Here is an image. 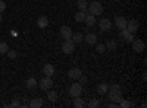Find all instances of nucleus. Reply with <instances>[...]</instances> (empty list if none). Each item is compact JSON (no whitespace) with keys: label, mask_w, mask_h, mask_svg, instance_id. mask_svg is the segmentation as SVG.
<instances>
[{"label":"nucleus","mask_w":147,"mask_h":108,"mask_svg":"<svg viewBox=\"0 0 147 108\" xmlns=\"http://www.w3.org/2000/svg\"><path fill=\"white\" fill-rule=\"evenodd\" d=\"M107 98L112 101V102H119L122 99V91H121V86L119 85H110L107 88Z\"/></svg>","instance_id":"nucleus-1"},{"label":"nucleus","mask_w":147,"mask_h":108,"mask_svg":"<svg viewBox=\"0 0 147 108\" xmlns=\"http://www.w3.org/2000/svg\"><path fill=\"white\" fill-rule=\"evenodd\" d=\"M88 13H91L93 16H99L103 13V5L100 2H91L88 3Z\"/></svg>","instance_id":"nucleus-2"},{"label":"nucleus","mask_w":147,"mask_h":108,"mask_svg":"<svg viewBox=\"0 0 147 108\" xmlns=\"http://www.w3.org/2000/svg\"><path fill=\"white\" fill-rule=\"evenodd\" d=\"M68 93H69V97H72V98L81 97V93H82V85H81V83H74V85H71Z\"/></svg>","instance_id":"nucleus-3"},{"label":"nucleus","mask_w":147,"mask_h":108,"mask_svg":"<svg viewBox=\"0 0 147 108\" xmlns=\"http://www.w3.org/2000/svg\"><path fill=\"white\" fill-rule=\"evenodd\" d=\"M37 85H38V88H40V89H43V91H49V89L52 88V85H53V80H52V78L44 76L38 83H37Z\"/></svg>","instance_id":"nucleus-4"},{"label":"nucleus","mask_w":147,"mask_h":108,"mask_svg":"<svg viewBox=\"0 0 147 108\" xmlns=\"http://www.w3.org/2000/svg\"><path fill=\"white\" fill-rule=\"evenodd\" d=\"M74 50H75V42L72 40H65L63 44H62V51L65 54H72Z\"/></svg>","instance_id":"nucleus-5"},{"label":"nucleus","mask_w":147,"mask_h":108,"mask_svg":"<svg viewBox=\"0 0 147 108\" xmlns=\"http://www.w3.org/2000/svg\"><path fill=\"white\" fill-rule=\"evenodd\" d=\"M132 44V50L136 51V53H143L144 50H146V44H144V41L143 40H138V38H134V41L131 42Z\"/></svg>","instance_id":"nucleus-6"},{"label":"nucleus","mask_w":147,"mask_h":108,"mask_svg":"<svg viewBox=\"0 0 147 108\" xmlns=\"http://www.w3.org/2000/svg\"><path fill=\"white\" fill-rule=\"evenodd\" d=\"M138 28H140V22H138L137 19H131L129 22H127V29H128L129 32L136 34V32L138 31Z\"/></svg>","instance_id":"nucleus-7"},{"label":"nucleus","mask_w":147,"mask_h":108,"mask_svg":"<svg viewBox=\"0 0 147 108\" xmlns=\"http://www.w3.org/2000/svg\"><path fill=\"white\" fill-rule=\"evenodd\" d=\"M55 73H56V69H55V66H53L52 63H46V64L43 66V75L52 78Z\"/></svg>","instance_id":"nucleus-8"},{"label":"nucleus","mask_w":147,"mask_h":108,"mask_svg":"<svg viewBox=\"0 0 147 108\" xmlns=\"http://www.w3.org/2000/svg\"><path fill=\"white\" fill-rule=\"evenodd\" d=\"M121 38L125 42H132L134 41V34L129 32L127 28H124V29H121Z\"/></svg>","instance_id":"nucleus-9"},{"label":"nucleus","mask_w":147,"mask_h":108,"mask_svg":"<svg viewBox=\"0 0 147 108\" xmlns=\"http://www.w3.org/2000/svg\"><path fill=\"white\" fill-rule=\"evenodd\" d=\"M72 28L71 27H62L60 28V37H62L63 40H71V37H72Z\"/></svg>","instance_id":"nucleus-10"},{"label":"nucleus","mask_w":147,"mask_h":108,"mask_svg":"<svg viewBox=\"0 0 147 108\" xmlns=\"http://www.w3.org/2000/svg\"><path fill=\"white\" fill-rule=\"evenodd\" d=\"M115 27L121 31V29H124L127 28V19L124 16H116L115 18Z\"/></svg>","instance_id":"nucleus-11"},{"label":"nucleus","mask_w":147,"mask_h":108,"mask_svg":"<svg viewBox=\"0 0 147 108\" xmlns=\"http://www.w3.org/2000/svg\"><path fill=\"white\" fill-rule=\"evenodd\" d=\"M84 41L87 42L88 45H94V44L97 42V35L93 34V32H90V34H87V35H84Z\"/></svg>","instance_id":"nucleus-12"},{"label":"nucleus","mask_w":147,"mask_h":108,"mask_svg":"<svg viewBox=\"0 0 147 108\" xmlns=\"http://www.w3.org/2000/svg\"><path fill=\"white\" fill-rule=\"evenodd\" d=\"M81 75H82V72H81L78 67H72V69H69V72H68V76H69L71 79H78Z\"/></svg>","instance_id":"nucleus-13"},{"label":"nucleus","mask_w":147,"mask_h":108,"mask_svg":"<svg viewBox=\"0 0 147 108\" xmlns=\"http://www.w3.org/2000/svg\"><path fill=\"white\" fill-rule=\"evenodd\" d=\"M84 22H85V25H87L88 28H91V27H94V25H96V16H93L91 13H88V12H87V15H85Z\"/></svg>","instance_id":"nucleus-14"},{"label":"nucleus","mask_w":147,"mask_h":108,"mask_svg":"<svg viewBox=\"0 0 147 108\" xmlns=\"http://www.w3.org/2000/svg\"><path fill=\"white\" fill-rule=\"evenodd\" d=\"M99 25H100V29H102V31H109L110 28H112V21L105 18V19H102V21H100Z\"/></svg>","instance_id":"nucleus-15"},{"label":"nucleus","mask_w":147,"mask_h":108,"mask_svg":"<svg viewBox=\"0 0 147 108\" xmlns=\"http://www.w3.org/2000/svg\"><path fill=\"white\" fill-rule=\"evenodd\" d=\"M37 25H38V28H47V25H49V19H47V16H40L38 19H37Z\"/></svg>","instance_id":"nucleus-16"},{"label":"nucleus","mask_w":147,"mask_h":108,"mask_svg":"<svg viewBox=\"0 0 147 108\" xmlns=\"http://www.w3.org/2000/svg\"><path fill=\"white\" fill-rule=\"evenodd\" d=\"M30 107L31 108H41L43 107V99L41 98H32L31 102H30Z\"/></svg>","instance_id":"nucleus-17"},{"label":"nucleus","mask_w":147,"mask_h":108,"mask_svg":"<svg viewBox=\"0 0 147 108\" xmlns=\"http://www.w3.org/2000/svg\"><path fill=\"white\" fill-rule=\"evenodd\" d=\"M71 40L75 42V44H81L82 41H84V35L81 34V32H77V34H72V37H71Z\"/></svg>","instance_id":"nucleus-18"},{"label":"nucleus","mask_w":147,"mask_h":108,"mask_svg":"<svg viewBox=\"0 0 147 108\" xmlns=\"http://www.w3.org/2000/svg\"><path fill=\"white\" fill-rule=\"evenodd\" d=\"M78 10H82V12H88V2L87 0H78Z\"/></svg>","instance_id":"nucleus-19"},{"label":"nucleus","mask_w":147,"mask_h":108,"mask_svg":"<svg viewBox=\"0 0 147 108\" xmlns=\"http://www.w3.org/2000/svg\"><path fill=\"white\" fill-rule=\"evenodd\" d=\"M107 88H109L107 83H100V85L97 86V93H99V95H106Z\"/></svg>","instance_id":"nucleus-20"},{"label":"nucleus","mask_w":147,"mask_h":108,"mask_svg":"<svg viewBox=\"0 0 147 108\" xmlns=\"http://www.w3.org/2000/svg\"><path fill=\"white\" fill-rule=\"evenodd\" d=\"M85 15H87V12H82V10H78L77 13H75V19L77 22H84V19H85Z\"/></svg>","instance_id":"nucleus-21"},{"label":"nucleus","mask_w":147,"mask_h":108,"mask_svg":"<svg viewBox=\"0 0 147 108\" xmlns=\"http://www.w3.org/2000/svg\"><path fill=\"white\" fill-rule=\"evenodd\" d=\"M74 107H75V108H82V107H85V102L82 101V98L75 97V98H74Z\"/></svg>","instance_id":"nucleus-22"},{"label":"nucleus","mask_w":147,"mask_h":108,"mask_svg":"<svg viewBox=\"0 0 147 108\" xmlns=\"http://www.w3.org/2000/svg\"><path fill=\"white\" fill-rule=\"evenodd\" d=\"M47 98H49V101H50V102H55V101L57 99V93H56V91H50V89H49V92H47Z\"/></svg>","instance_id":"nucleus-23"},{"label":"nucleus","mask_w":147,"mask_h":108,"mask_svg":"<svg viewBox=\"0 0 147 108\" xmlns=\"http://www.w3.org/2000/svg\"><path fill=\"white\" fill-rule=\"evenodd\" d=\"M118 105H119V107H122V108H129V107H132L134 104H132V102H129L128 99H124V98H122V99L118 102Z\"/></svg>","instance_id":"nucleus-24"},{"label":"nucleus","mask_w":147,"mask_h":108,"mask_svg":"<svg viewBox=\"0 0 147 108\" xmlns=\"http://www.w3.org/2000/svg\"><path fill=\"white\" fill-rule=\"evenodd\" d=\"M105 47H106V50H115L118 47V44H116V41H107Z\"/></svg>","instance_id":"nucleus-25"},{"label":"nucleus","mask_w":147,"mask_h":108,"mask_svg":"<svg viewBox=\"0 0 147 108\" xmlns=\"http://www.w3.org/2000/svg\"><path fill=\"white\" fill-rule=\"evenodd\" d=\"M37 83H38V82H37L34 78L27 79V86H28V88H34V86H37Z\"/></svg>","instance_id":"nucleus-26"},{"label":"nucleus","mask_w":147,"mask_h":108,"mask_svg":"<svg viewBox=\"0 0 147 108\" xmlns=\"http://www.w3.org/2000/svg\"><path fill=\"white\" fill-rule=\"evenodd\" d=\"M7 50H9L7 44H6V42H0V54H6Z\"/></svg>","instance_id":"nucleus-27"},{"label":"nucleus","mask_w":147,"mask_h":108,"mask_svg":"<svg viewBox=\"0 0 147 108\" xmlns=\"http://www.w3.org/2000/svg\"><path fill=\"white\" fill-rule=\"evenodd\" d=\"M94 45H96V50H97V53H100V54H103V53L106 51V47H105L103 44H97V42H96Z\"/></svg>","instance_id":"nucleus-28"},{"label":"nucleus","mask_w":147,"mask_h":108,"mask_svg":"<svg viewBox=\"0 0 147 108\" xmlns=\"http://www.w3.org/2000/svg\"><path fill=\"white\" fill-rule=\"evenodd\" d=\"M85 105L90 107V108H97V107H99V101H97V99H91L88 104H85Z\"/></svg>","instance_id":"nucleus-29"},{"label":"nucleus","mask_w":147,"mask_h":108,"mask_svg":"<svg viewBox=\"0 0 147 108\" xmlns=\"http://www.w3.org/2000/svg\"><path fill=\"white\" fill-rule=\"evenodd\" d=\"M5 10H6V3L3 2V0H0V13L5 12Z\"/></svg>","instance_id":"nucleus-30"},{"label":"nucleus","mask_w":147,"mask_h":108,"mask_svg":"<svg viewBox=\"0 0 147 108\" xmlns=\"http://www.w3.org/2000/svg\"><path fill=\"white\" fill-rule=\"evenodd\" d=\"M9 107H10V108H15V107H21V104H19L18 101H13V102H12Z\"/></svg>","instance_id":"nucleus-31"},{"label":"nucleus","mask_w":147,"mask_h":108,"mask_svg":"<svg viewBox=\"0 0 147 108\" xmlns=\"http://www.w3.org/2000/svg\"><path fill=\"white\" fill-rule=\"evenodd\" d=\"M78 79H80V83H81V85H82V83H85V82H87V78H84L82 75H81Z\"/></svg>","instance_id":"nucleus-32"},{"label":"nucleus","mask_w":147,"mask_h":108,"mask_svg":"<svg viewBox=\"0 0 147 108\" xmlns=\"http://www.w3.org/2000/svg\"><path fill=\"white\" fill-rule=\"evenodd\" d=\"M7 53H9V57H10V58H15V57H16V53H15V51H9V50H7Z\"/></svg>","instance_id":"nucleus-33"},{"label":"nucleus","mask_w":147,"mask_h":108,"mask_svg":"<svg viewBox=\"0 0 147 108\" xmlns=\"http://www.w3.org/2000/svg\"><path fill=\"white\" fill-rule=\"evenodd\" d=\"M0 23H2V15H0Z\"/></svg>","instance_id":"nucleus-34"}]
</instances>
